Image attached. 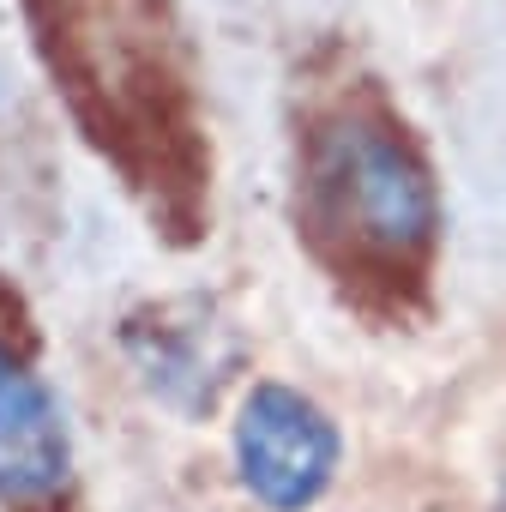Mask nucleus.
Segmentation results:
<instances>
[{
    "label": "nucleus",
    "instance_id": "obj_2",
    "mask_svg": "<svg viewBox=\"0 0 506 512\" xmlns=\"http://www.w3.org/2000/svg\"><path fill=\"white\" fill-rule=\"evenodd\" d=\"M229 452H235L241 488L266 512H308L338 482L344 434L308 392L260 380V386H247V398L235 410Z\"/></svg>",
    "mask_w": 506,
    "mask_h": 512
},
{
    "label": "nucleus",
    "instance_id": "obj_4",
    "mask_svg": "<svg viewBox=\"0 0 506 512\" xmlns=\"http://www.w3.org/2000/svg\"><path fill=\"white\" fill-rule=\"evenodd\" d=\"M121 350L139 368V380L181 416H205L235 362V344L211 320L205 302H163V308L127 320Z\"/></svg>",
    "mask_w": 506,
    "mask_h": 512
},
{
    "label": "nucleus",
    "instance_id": "obj_3",
    "mask_svg": "<svg viewBox=\"0 0 506 512\" xmlns=\"http://www.w3.org/2000/svg\"><path fill=\"white\" fill-rule=\"evenodd\" d=\"M73 482V428L49 380L0 344V500L49 506Z\"/></svg>",
    "mask_w": 506,
    "mask_h": 512
},
{
    "label": "nucleus",
    "instance_id": "obj_1",
    "mask_svg": "<svg viewBox=\"0 0 506 512\" xmlns=\"http://www.w3.org/2000/svg\"><path fill=\"white\" fill-rule=\"evenodd\" d=\"M320 211L374 253L410 260L440 229V193L410 139L368 115H332L308 145Z\"/></svg>",
    "mask_w": 506,
    "mask_h": 512
},
{
    "label": "nucleus",
    "instance_id": "obj_5",
    "mask_svg": "<svg viewBox=\"0 0 506 512\" xmlns=\"http://www.w3.org/2000/svg\"><path fill=\"white\" fill-rule=\"evenodd\" d=\"M0 97H7V85H0Z\"/></svg>",
    "mask_w": 506,
    "mask_h": 512
}]
</instances>
